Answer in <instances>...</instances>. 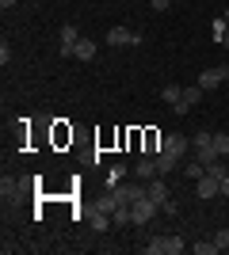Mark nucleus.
<instances>
[{"mask_svg":"<svg viewBox=\"0 0 229 255\" xmlns=\"http://www.w3.org/2000/svg\"><path fill=\"white\" fill-rule=\"evenodd\" d=\"M161 99H164L168 107H176L180 99H184V88H180V84H164V88H161Z\"/></svg>","mask_w":229,"mask_h":255,"instance_id":"obj_15","label":"nucleus"},{"mask_svg":"<svg viewBox=\"0 0 229 255\" xmlns=\"http://www.w3.org/2000/svg\"><path fill=\"white\" fill-rule=\"evenodd\" d=\"M0 8L8 11V8H15V0H0Z\"/></svg>","mask_w":229,"mask_h":255,"instance_id":"obj_27","label":"nucleus"},{"mask_svg":"<svg viewBox=\"0 0 229 255\" xmlns=\"http://www.w3.org/2000/svg\"><path fill=\"white\" fill-rule=\"evenodd\" d=\"M214 42L229 50V19H226V15H222V19H214Z\"/></svg>","mask_w":229,"mask_h":255,"instance_id":"obj_13","label":"nucleus"},{"mask_svg":"<svg viewBox=\"0 0 229 255\" xmlns=\"http://www.w3.org/2000/svg\"><path fill=\"white\" fill-rule=\"evenodd\" d=\"M207 171L214 175V179H226L229 175V160H214V164H207Z\"/></svg>","mask_w":229,"mask_h":255,"instance_id":"obj_20","label":"nucleus"},{"mask_svg":"<svg viewBox=\"0 0 229 255\" xmlns=\"http://www.w3.org/2000/svg\"><path fill=\"white\" fill-rule=\"evenodd\" d=\"M157 175H161V171H157V156H142L138 160V164H134V179H142V183H149V179H157Z\"/></svg>","mask_w":229,"mask_h":255,"instance_id":"obj_8","label":"nucleus"},{"mask_svg":"<svg viewBox=\"0 0 229 255\" xmlns=\"http://www.w3.org/2000/svg\"><path fill=\"white\" fill-rule=\"evenodd\" d=\"M184 236H176V233H168V236H153L149 244H145V252L149 255H180L184 252Z\"/></svg>","mask_w":229,"mask_h":255,"instance_id":"obj_1","label":"nucleus"},{"mask_svg":"<svg viewBox=\"0 0 229 255\" xmlns=\"http://www.w3.org/2000/svg\"><path fill=\"white\" fill-rule=\"evenodd\" d=\"M0 61H4V65L11 61V46H8V42H0Z\"/></svg>","mask_w":229,"mask_h":255,"instance_id":"obj_25","label":"nucleus"},{"mask_svg":"<svg viewBox=\"0 0 229 255\" xmlns=\"http://www.w3.org/2000/svg\"><path fill=\"white\" fill-rule=\"evenodd\" d=\"M180 164H184V160H180V156H172V152H157V171H161V175H168V171H176V168H180Z\"/></svg>","mask_w":229,"mask_h":255,"instance_id":"obj_11","label":"nucleus"},{"mask_svg":"<svg viewBox=\"0 0 229 255\" xmlns=\"http://www.w3.org/2000/svg\"><path fill=\"white\" fill-rule=\"evenodd\" d=\"M88 225H92L96 233H107V229H111V225H115V221H111V213L96 210V213H92V217H88Z\"/></svg>","mask_w":229,"mask_h":255,"instance_id":"obj_14","label":"nucleus"},{"mask_svg":"<svg viewBox=\"0 0 229 255\" xmlns=\"http://www.w3.org/2000/svg\"><path fill=\"white\" fill-rule=\"evenodd\" d=\"M111 221H115V225H130V206L119 202V206H115V213H111Z\"/></svg>","mask_w":229,"mask_h":255,"instance_id":"obj_19","label":"nucleus"},{"mask_svg":"<svg viewBox=\"0 0 229 255\" xmlns=\"http://www.w3.org/2000/svg\"><path fill=\"white\" fill-rule=\"evenodd\" d=\"M214 244H218V252H222V248H229V229H222V233L214 236Z\"/></svg>","mask_w":229,"mask_h":255,"instance_id":"obj_23","label":"nucleus"},{"mask_svg":"<svg viewBox=\"0 0 229 255\" xmlns=\"http://www.w3.org/2000/svg\"><path fill=\"white\" fill-rule=\"evenodd\" d=\"M191 252H195V255H214L218 244H214V240H210V244H191Z\"/></svg>","mask_w":229,"mask_h":255,"instance_id":"obj_22","label":"nucleus"},{"mask_svg":"<svg viewBox=\"0 0 229 255\" xmlns=\"http://www.w3.org/2000/svg\"><path fill=\"white\" fill-rule=\"evenodd\" d=\"M115 206H119V198H115V191H107V194H99L96 210H103V213H115Z\"/></svg>","mask_w":229,"mask_h":255,"instance_id":"obj_18","label":"nucleus"},{"mask_svg":"<svg viewBox=\"0 0 229 255\" xmlns=\"http://www.w3.org/2000/svg\"><path fill=\"white\" fill-rule=\"evenodd\" d=\"M103 42H107V46H138L142 38H138V34H130L126 27H111V31L103 34Z\"/></svg>","mask_w":229,"mask_h":255,"instance_id":"obj_7","label":"nucleus"},{"mask_svg":"<svg viewBox=\"0 0 229 255\" xmlns=\"http://www.w3.org/2000/svg\"><path fill=\"white\" fill-rule=\"evenodd\" d=\"M226 19H229V11H226Z\"/></svg>","mask_w":229,"mask_h":255,"instance_id":"obj_28","label":"nucleus"},{"mask_svg":"<svg viewBox=\"0 0 229 255\" xmlns=\"http://www.w3.org/2000/svg\"><path fill=\"white\" fill-rule=\"evenodd\" d=\"M149 8L153 11H168V8H172V0H149Z\"/></svg>","mask_w":229,"mask_h":255,"instance_id":"obj_24","label":"nucleus"},{"mask_svg":"<svg viewBox=\"0 0 229 255\" xmlns=\"http://www.w3.org/2000/svg\"><path fill=\"white\" fill-rule=\"evenodd\" d=\"M92 57H96V42H92V38H80L76 50H73V61H92Z\"/></svg>","mask_w":229,"mask_h":255,"instance_id":"obj_12","label":"nucleus"},{"mask_svg":"<svg viewBox=\"0 0 229 255\" xmlns=\"http://www.w3.org/2000/svg\"><path fill=\"white\" fill-rule=\"evenodd\" d=\"M157 213H161V206H157L149 194H145V198H138V202L130 206V225H134V229H142V225H149Z\"/></svg>","mask_w":229,"mask_h":255,"instance_id":"obj_2","label":"nucleus"},{"mask_svg":"<svg viewBox=\"0 0 229 255\" xmlns=\"http://www.w3.org/2000/svg\"><path fill=\"white\" fill-rule=\"evenodd\" d=\"M214 152H218L222 160L229 156V129H218V133H214Z\"/></svg>","mask_w":229,"mask_h":255,"instance_id":"obj_16","label":"nucleus"},{"mask_svg":"<svg viewBox=\"0 0 229 255\" xmlns=\"http://www.w3.org/2000/svg\"><path fill=\"white\" fill-rule=\"evenodd\" d=\"M111 191H115V198H119V202H126V206H134L138 198H145V194H149L142 183H115Z\"/></svg>","mask_w":229,"mask_h":255,"instance_id":"obj_3","label":"nucleus"},{"mask_svg":"<svg viewBox=\"0 0 229 255\" xmlns=\"http://www.w3.org/2000/svg\"><path fill=\"white\" fill-rule=\"evenodd\" d=\"M161 149L184 160V156H191V137H184V133H168V137L161 141Z\"/></svg>","mask_w":229,"mask_h":255,"instance_id":"obj_5","label":"nucleus"},{"mask_svg":"<svg viewBox=\"0 0 229 255\" xmlns=\"http://www.w3.org/2000/svg\"><path fill=\"white\" fill-rule=\"evenodd\" d=\"M184 175H187V183H199L203 175H207V164H203L199 156H191V160L184 164Z\"/></svg>","mask_w":229,"mask_h":255,"instance_id":"obj_9","label":"nucleus"},{"mask_svg":"<svg viewBox=\"0 0 229 255\" xmlns=\"http://www.w3.org/2000/svg\"><path fill=\"white\" fill-rule=\"evenodd\" d=\"M218 194H222V198H229V175H226V179H218Z\"/></svg>","mask_w":229,"mask_h":255,"instance_id":"obj_26","label":"nucleus"},{"mask_svg":"<svg viewBox=\"0 0 229 255\" xmlns=\"http://www.w3.org/2000/svg\"><path fill=\"white\" fill-rule=\"evenodd\" d=\"M199 99H203V88H199V84L195 88H184V103L187 107H199Z\"/></svg>","mask_w":229,"mask_h":255,"instance_id":"obj_21","label":"nucleus"},{"mask_svg":"<svg viewBox=\"0 0 229 255\" xmlns=\"http://www.w3.org/2000/svg\"><path fill=\"white\" fill-rule=\"evenodd\" d=\"M80 38H84V34H80V27H73V23H69V27H61V46H57V50H61V57H69V61H73V50H76V42H80Z\"/></svg>","mask_w":229,"mask_h":255,"instance_id":"obj_6","label":"nucleus"},{"mask_svg":"<svg viewBox=\"0 0 229 255\" xmlns=\"http://www.w3.org/2000/svg\"><path fill=\"white\" fill-rule=\"evenodd\" d=\"M226 80H229V65H222V69H203L199 88H203V92H214V88H222Z\"/></svg>","mask_w":229,"mask_h":255,"instance_id":"obj_4","label":"nucleus"},{"mask_svg":"<svg viewBox=\"0 0 229 255\" xmlns=\"http://www.w3.org/2000/svg\"><path fill=\"white\" fill-rule=\"evenodd\" d=\"M195 194H199V198H214V194H218V179H214V175L207 171V175L195 183Z\"/></svg>","mask_w":229,"mask_h":255,"instance_id":"obj_10","label":"nucleus"},{"mask_svg":"<svg viewBox=\"0 0 229 255\" xmlns=\"http://www.w3.org/2000/svg\"><path fill=\"white\" fill-rule=\"evenodd\" d=\"M19 191H23V179H4L0 183V194H4V198H15Z\"/></svg>","mask_w":229,"mask_h":255,"instance_id":"obj_17","label":"nucleus"}]
</instances>
